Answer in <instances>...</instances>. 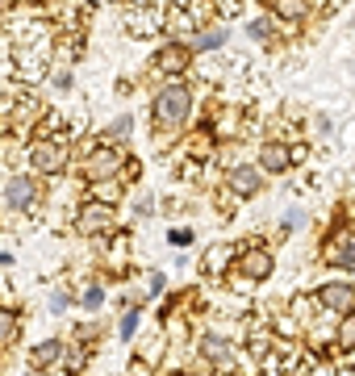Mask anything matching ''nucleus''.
Masks as SVG:
<instances>
[{
	"instance_id": "1",
	"label": "nucleus",
	"mask_w": 355,
	"mask_h": 376,
	"mask_svg": "<svg viewBox=\"0 0 355 376\" xmlns=\"http://www.w3.org/2000/svg\"><path fill=\"white\" fill-rule=\"evenodd\" d=\"M151 113H155V122L168 126V130H172V126H184L188 113H192V88H188V84H168V88H159Z\"/></svg>"
},
{
	"instance_id": "2",
	"label": "nucleus",
	"mask_w": 355,
	"mask_h": 376,
	"mask_svg": "<svg viewBox=\"0 0 355 376\" xmlns=\"http://www.w3.org/2000/svg\"><path fill=\"white\" fill-rule=\"evenodd\" d=\"M30 155H34V168L46 172V176H54V172H63V168H67V151H63L59 142H38Z\"/></svg>"
},
{
	"instance_id": "3",
	"label": "nucleus",
	"mask_w": 355,
	"mask_h": 376,
	"mask_svg": "<svg viewBox=\"0 0 355 376\" xmlns=\"http://www.w3.org/2000/svg\"><path fill=\"white\" fill-rule=\"evenodd\" d=\"M4 201H8L13 209H30V205L38 201V180H30V176L8 180V188H4Z\"/></svg>"
},
{
	"instance_id": "4",
	"label": "nucleus",
	"mask_w": 355,
	"mask_h": 376,
	"mask_svg": "<svg viewBox=\"0 0 355 376\" xmlns=\"http://www.w3.org/2000/svg\"><path fill=\"white\" fill-rule=\"evenodd\" d=\"M113 226V209L109 205H84L80 209V230L84 235H105Z\"/></svg>"
},
{
	"instance_id": "5",
	"label": "nucleus",
	"mask_w": 355,
	"mask_h": 376,
	"mask_svg": "<svg viewBox=\"0 0 355 376\" xmlns=\"http://www.w3.org/2000/svg\"><path fill=\"white\" fill-rule=\"evenodd\" d=\"M226 184L234 188L238 196H255V192H260V184H264V176H260V168H230Z\"/></svg>"
},
{
	"instance_id": "6",
	"label": "nucleus",
	"mask_w": 355,
	"mask_h": 376,
	"mask_svg": "<svg viewBox=\"0 0 355 376\" xmlns=\"http://www.w3.org/2000/svg\"><path fill=\"white\" fill-rule=\"evenodd\" d=\"M122 168V151H113V146H100V151H92L88 159V176L96 180V176H113Z\"/></svg>"
},
{
	"instance_id": "7",
	"label": "nucleus",
	"mask_w": 355,
	"mask_h": 376,
	"mask_svg": "<svg viewBox=\"0 0 355 376\" xmlns=\"http://www.w3.org/2000/svg\"><path fill=\"white\" fill-rule=\"evenodd\" d=\"M322 301H326L330 310H339V314H351L355 310V288L351 284H326V288H322Z\"/></svg>"
},
{
	"instance_id": "8",
	"label": "nucleus",
	"mask_w": 355,
	"mask_h": 376,
	"mask_svg": "<svg viewBox=\"0 0 355 376\" xmlns=\"http://www.w3.org/2000/svg\"><path fill=\"white\" fill-rule=\"evenodd\" d=\"M188 63H192V54H188V47H180V42H168V47L159 50V59H155L159 71H184Z\"/></svg>"
},
{
	"instance_id": "9",
	"label": "nucleus",
	"mask_w": 355,
	"mask_h": 376,
	"mask_svg": "<svg viewBox=\"0 0 355 376\" xmlns=\"http://www.w3.org/2000/svg\"><path fill=\"white\" fill-rule=\"evenodd\" d=\"M289 163H293V151H284V146H276V142L264 146V172H284Z\"/></svg>"
},
{
	"instance_id": "10",
	"label": "nucleus",
	"mask_w": 355,
	"mask_h": 376,
	"mask_svg": "<svg viewBox=\"0 0 355 376\" xmlns=\"http://www.w3.org/2000/svg\"><path fill=\"white\" fill-rule=\"evenodd\" d=\"M272 8H276L280 21H301L305 17V0H272Z\"/></svg>"
},
{
	"instance_id": "11",
	"label": "nucleus",
	"mask_w": 355,
	"mask_h": 376,
	"mask_svg": "<svg viewBox=\"0 0 355 376\" xmlns=\"http://www.w3.org/2000/svg\"><path fill=\"white\" fill-rule=\"evenodd\" d=\"M201 351H205V356H209L214 364H222V360H226V351H230V347H226V339H218V334H209V339L201 343Z\"/></svg>"
},
{
	"instance_id": "12",
	"label": "nucleus",
	"mask_w": 355,
	"mask_h": 376,
	"mask_svg": "<svg viewBox=\"0 0 355 376\" xmlns=\"http://www.w3.org/2000/svg\"><path fill=\"white\" fill-rule=\"evenodd\" d=\"M59 351H63V347H59V343L50 339V343H42V347H34V364H38V368L54 364V356H59Z\"/></svg>"
},
{
	"instance_id": "13",
	"label": "nucleus",
	"mask_w": 355,
	"mask_h": 376,
	"mask_svg": "<svg viewBox=\"0 0 355 376\" xmlns=\"http://www.w3.org/2000/svg\"><path fill=\"white\" fill-rule=\"evenodd\" d=\"M222 42H226V30H209V34L197 38V50H218Z\"/></svg>"
},
{
	"instance_id": "14",
	"label": "nucleus",
	"mask_w": 355,
	"mask_h": 376,
	"mask_svg": "<svg viewBox=\"0 0 355 376\" xmlns=\"http://www.w3.org/2000/svg\"><path fill=\"white\" fill-rule=\"evenodd\" d=\"M243 268H247L251 276H267V268H272V259H267V255H251V259H243Z\"/></svg>"
},
{
	"instance_id": "15",
	"label": "nucleus",
	"mask_w": 355,
	"mask_h": 376,
	"mask_svg": "<svg viewBox=\"0 0 355 376\" xmlns=\"http://www.w3.org/2000/svg\"><path fill=\"white\" fill-rule=\"evenodd\" d=\"M122 134H130V117H117V122L109 126V139H122Z\"/></svg>"
},
{
	"instance_id": "16",
	"label": "nucleus",
	"mask_w": 355,
	"mask_h": 376,
	"mask_svg": "<svg viewBox=\"0 0 355 376\" xmlns=\"http://www.w3.org/2000/svg\"><path fill=\"white\" fill-rule=\"evenodd\" d=\"M134 330H138V314L130 310V314H126V322H122V339H130Z\"/></svg>"
},
{
	"instance_id": "17",
	"label": "nucleus",
	"mask_w": 355,
	"mask_h": 376,
	"mask_svg": "<svg viewBox=\"0 0 355 376\" xmlns=\"http://www.w3.org/2000/svg\"><path fill=\"white\" fill-rule=\"evenodd\" d=\"M334 259H339L343 268H355V242H347V251H343V255H334Z\"/></svg>"
},
{
	"instance_id": "18",
	"label": "nucleus",
	"mask_w": 355,
	"mask_h": 376,
	"mask_svg": "<svg viewBox=\"0 0 355 376\" xmlns=\"http://www.w3.org/2000/svg\"><path fill=\"white\" fill-rule=\"evenodd\" d=\"M100 297H105L100 288H88V293H84V305H88V310H92V305H100Z\"/></svg>"
},
{
	"instance_id": "19",
	"label": "nucleus",
	"mask_w": 355,
	"mask_h": 376,
	"mask_svg": "<svg viewBox=\"0 0 355 376\" xmlns=\"http://www.w3.org/2000/svg\"><path fill=\"white\" fill-rule=\"evenodd\" d=\"M0 339H13V322H8V314H0Z\"/></svg>"
},
{
	"instance_id": "20",
	"label": "nucleus",
	"mask_w": 355,
	"mask_h": 376,
	"mask_svg": "<svg viewBox=\"0 0 355 376\" xmlns=\"http://www.w3.org/2000/svg\"><path fill=\"white\" fill-rule=\"evenodd\" d=\"M238 4H243V0H218V8H222V13H238Z\"/></svg>"
},
{
	"instance_id": "21",
	"label": "nucleus",
	"mask_w": 355,
	"mask_h": 376,
	"mask_svg": "<svg viewBox=\"0 0 355 376\" xmlns=\"http://www.w3.org/2000/svg\"><path fill=\"white\" fill-rule=\"evenodd\" d=\"M343 347H355V322L347 330H343Z\"/></svg>"
},
{
	"instance_id": "22",
	"label": "nucleus",
	"mask_w": 355,
	"mask_h": 376,
	"mask_svg": "<svg viewBox=\"0 0 355 376\" xmlns=\"http://www.w3.org/2000/svg\"><path fill=\"white\" fill-rule=\"evenodd\" d=\"M8 4H13V0H0V8H8Z\"/></svg>"
}]
</instances>
